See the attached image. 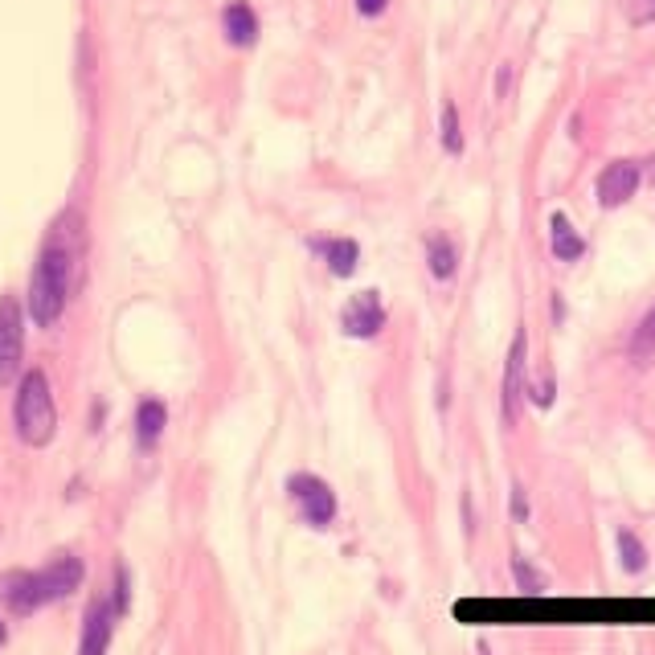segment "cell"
I'll return each instance as SVG.
<instances>
[{"label":"cell","mask_w":655,"mask_h":655,"mask_svg":"<svg viewBox=\"0 0 655 655\" xmlns=\"http://www.w3.org/2000/svg\"><path fill=\"white\" fill-rule=\"evenodd\" d=\"M78 258H82V222H78V213H62L50 242L41 246V258H37L33 279H29V316H33V324L50 328L66 312Z\"/></svg>","instance_id":"obj_1"},{"label":"cell","mask_w":655,"mask_h":655,"mask_svg":"<svg viewBox=\"0 0 655 655\" xmlns=\"http://www.w3.org/2000/svg\"><path fill=\"white\" fill-rule=\"evenodd\" d=\"M13 426H17V439L25 447H50L54 430H58V410H54L50 377L41 369H29L21 377L17 402H13Z\"/></svg>","instance_id":"obj_2"},{"label":"cell","mask_w":655,"mask_h":655,"mask_svg":"<svg viewBox=\"0 0 655 655\" xmlns=\"http://www.w3.org/2000/svg\"><path fill=\"white\" fill-rule=\"evenodd\" d=\"M25 357V312L13 295H0V385H13L21 377Z\"/></svg>","instance_id":"obj_3"},{"label":"cell","mask_w":655,"mask_h":655,"mask_svg":"<svg viewBox=\"0 0 655 655\" xmlns=\"http://www.w3.org/2000/svg\"><path fill=\"white\" fill-rule=\"evenodd\" d=\"M287 488H291V500L299 504L303 520L316 524V529H328L332 516H336V496H332V488L324 484V479H316V475H291Z\"/></svg>","instance_id":"obj_4"},{"label":"cell","mask_w":655,"mask_h":655,"mask_svg":"<svg viewBox=\"0 0 655 655\" xmlns=\"http://www.w3.org/2000/svg\"><path fill=\"white\" fill-rule=\"evenodd\" d=\"M340 324L348 336H357V340H369L385 328V308H381V295L377 291H361L344 303V312H340Z\"/></svg>","instance_id":"obj_5"},{"label":"cell","mask_w":655,"mask_h":655,"mask_svg":"<svg viewBox=\"0 0 655 655\" xmlns=\"http://www.w3.org/2000/svg\"><path fill=\"white\" fill-rule=\"evenodd\" d=\"M82 561L78 557H70V553H62V557H54L46 570H37V586H41V602H58V598H70L78 586H82Z\"/></svg>","instance_id":"obj_6"},{"label":"cell","mask_w":655,"mask_h":655,"mask_svg":"<svg viewBox=\"0 0 655 655\" xmlns=\"http://www.w3.org/2000/svg\"><path fill=\"white\" fill-rule=\"evenodd\" d=\"M524 361H529V336L516 332L504 365V422L520 418V398H524Z\"/></svg>","instance_id":"obj_7"},{"label":"cell","mask_w":655,"mask_h":655,"mask_svg":"<svg viewBox=\"0 0 655 655\" xmlns=\"http://www.w3.org/2000/svg\"><path fill=\"white\" fill-rule=\"evenodd\" d=\"M0 606H9L13 615H33L46 602H41V586H37V574L29 570H9L0 574Z\"/></svg>","instance_id":"obj_8"},{"label":"cell","mask_w":655,"mask_h":655,"mask_svg":"<svg viewBox=\"0 0 655 655\" xmlns=\"http://www.w3.org/2000/svg\"><path fill=\"white\" fill-rule=\"evenodd\" d=\"M635 189H639V164L615 160V164L602 168V177H598V201H602L606 209H615V205L631 201Z\"/></svg>","instance_id":"obj_9"},{"label":"cell","mask_w":655,"mask_h":655,"mask_svg":"<svg viewBox=\"0 0 655 655\" xmlns=\"http://www.w3.org/2000/svg\"><path fill=\"white\" fill-rule=\"evenodd\" d=\"M115 606L111 602H91L86 610V623H82V643H78V655H107L111 647V631H115Z\"/></svg>","instance_id":"obj_10"},{"label":"cell","mask_w":655,"mask_h":655,"mask_svg":"<svg viewBox=\"0 0 655 655\" xmlns=\"http://www.w3.org/2000/svg\"><path fill=\"white\" fill-rule=\"evenodd\" d=\"M324 258H328V267H332V275H340V279H348L357 271V258H361V250H357V242H348V238H336V242H312Z\"/></svg>","instance_id":"obj_11"},{"label":"cell","mask_w":655,"mask_h":655,"mask_svg":"<svg viewBox=\"0 0 655 655\" xmlns=\"http://www.w3.org/2000/svg\"><path fill=\"white\" fill-rule=\"evenodd\" d=\"M222 25H226V37L234 41V46H254V37H258V21H254V13H250V5H230L226 13H222Z\"/></svg>","instance_id":"obj_12"},{"label":"cell","mask_w":655,"mask_h":655,"mask_svg":"<svg viewBox=\"0 0 655 655\" xmlns=\"http://www.w3.org/2000/svg\"><path fill=\"white\" fill-rule=\"evenodd\" d=\"M164 422H168L164 402H156V398L140 402V410H136V439H140V447H152V443L160 439V434H164Z\"/></svg>","instance_id":"obj_13"},{"label":"cell","mask_w":655,"mask_h":655,"mask_svg":"<svg viewBox=\"0 0 655 655\" xmlns=\"http://www.w3.org/2000/svg\"><path fill=\"white\" fill-rule=\"evenodd\" d=\"M582 250H586V242L578 238V230L570 222H565V213H553V254L574 262V258H582Z\"/></svg>","instance_id":"obj_14"},{"label":"cell","mask_w":655,"mask_h":655,"mask_svg":"<svg viewBox=\"0 0 655 655\" xmlns=\"http://www.w3.org/2000/svg\"><path fill=\"white\" fill-rule=\"evenodd\" d=\"M426 254H430L434 279H451V275H455V246H451L443 234H430V238H426Z\"/></svg>","instance_id":"obj_15"},{"label":"cell","mask_w":655,"mask_h":655,"mask_svg":"<svg viewBox=\"0 0 655 655\" xmlns=\"http://www.w3.org/2000/svg\"><path fill=\"white\" fill-rule=\"evenodd\" d=\"M443 148H447V152H463V131H459V111H455V103H443Z\"/></svg>","instance_id":"obj_16"},{"label":"cell","mask_w":655,"mask_h":655,"mask_svg":"<svg viewBox=\"0 0 655 655\" xmlns=\"http://www.w3.org/2000/svg\"><path fill=\"white\" fill-rule=\"evenodd\" d=\"M631 353H635V357H651V353H655V308L643 316V324H639V332H635V340H631Z\"/></svg>","instance_id":"obj_17"},{"label":"cell","mask_w":655,"mask_h":655,"mask_svg":"<svg viewBox=\"0 0 655 655\" xmlns=\"http://www.w3.org/2000/svg\"><path fill=\"white\" fill-rule=\"evenodd\" d=\"M619 553H623V570H627V574H639V570H643L647 557H643V545H639L631 533H619Z\"/></svg>","instance_id":"obj_18"},{"label":"cell","mask_w":655,"mask_h":655,"mask_svg":"<svg viewBox=\"0 0 655 655\" xmlns=\"http://www.w3.org/2000/svg\"><path fill=\"white\" fill-rule=\"evenodd\" d=\"M512 574H516V582H520V590L524 594H545V578L537 574V570H529V561H512Z\"/></svg>","instance_id":"obj_19"},{"label":"cell","mask_w":655,"mask_h":655,"mask_svg":"<svg viewBox=\"0 0 655 655\" xmlns=\"http://www.w3.org/2000/svg\"><path fill=\"white\" fill-rule=\"evenodd\" d=\"M115 615H127V570L123 565H115Z\"/></svg>","instance_id":"obj_20"},{"label":"cell","mask_w":655,"mask_h":655,"mask_svg":"<svg viewBox=\"0 0 655 655\" xmlns=\"http://www.w3.org/2000/svg\"><path fill=\"white\" fill-rule=\"evenodd\" d=\"M631 21H635V25L655 21V0H631Z\"/></svg>","instance_id":"obj_21"},{"label":"cell","mask_w":655,"mask_h":655,"mask_svg":"<svg viewBox=\"0 0 655 655\" xmlns=\"http://www.w3.org/2000/svg\"><path fill=\"white\" fill-rule=\"evenodd\" d=\"M533 398H537V406H553V377H549V373H545V381L537 385Z\"/></svg>","instance_id":"obj_22"},{"label":"cell","mask_w":655,"mask_h":655,"mask_svg":"<svg viewBox=\"0 0 655 655\" xmlns=\"http://www.w3.org/2000/svg\"><path fill=\"white\" fill-rule=\"evenodd\" d=\"M385 5H389V0H357L361 17H377V13H385Z\"/></svg>","instance_id":"obj_23"},{"label":"cell","mask_w":655,"mask_h":655,"mask_svg":"<svg viewBox=\"0 0 655 655\" xmlns=\"http://www.w3.org/2000/svg\"><path fill=\"white\" fill-rule=\"evenodd\" d=\"M512 512H516V516H520V520H524V492H520V488H516V492H512Z\"/></svg>","instance_id":"obj_24"},{"label":"cell","mask_w":655,"mask_h":655,"mask_svg":"<svg viewBox=\"0 0 655 655\" xmlns=\"http://www.w3.org/2000/svg\"><path fill=\"white\" fill-rule=\"evenodd\" d=\"M5 639H9V631H5V623H0V647H5Z\"/></svg>","instance_id":"obj_25"}]
</instances>
